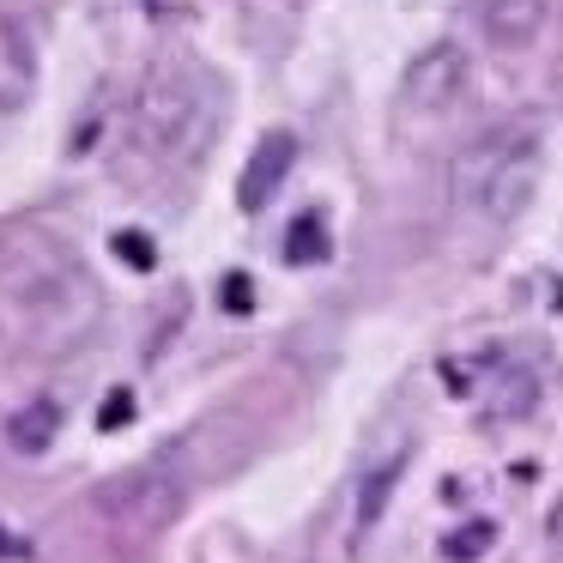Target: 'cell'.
<instances>
[{
  "instance_id": "6da1fadb",
  "label": "cell",
  "mask_w": 563,
  "mask_h": 563,
  "mask_svg": "<svg viewBox=\"0 0 563 563\" xmlns=\"http://www.w3.org/2000/svg\"><path fill=\"white\" fill-rule=\"evenodd\" d=\"M219 79L188 55H158L134 98V146L164 164H195L219 140Z\"/></svg>"
},
{
  "instance_id": "7a4b0ae2",
  "label": "cell",
  "mask_w": 563,
  "mask_h": 563,
  "mask_svg": "<svg viewBox=\"0 0 563 563\" xmlns=\"http://www.w3.org/2000/svg\"><path fill=\"white\" fill-rule=\"evenodd\" d=\"M539 134L521 122H497L478 140H466L461 158H454V200H461L473 219L509 224L533 207L539 195Z\"/></svg>"
},
{
  "instance_id": "3957f363",
  "label": "cell",
  "mask_w": 563,
  "mask_h": 563,
  "mask_svg": "<svg viewBox=\"0 0 563 563\" xmlns=\"http://www.w3.org/2000/svg\"><path fill=\"white\" fill-rule=\"evenodd\" d=\"M188 503V478L176 473V461H146L115 473L110 485L91 490V515L122 533H164Z\"/></svg>"
},
{
  "instance_id": "277c9868",
  "label": "cell",
  "mask_w": 563,
  "mask_h": 563,
  "mask_svg": "<svg viewBox=\"0 0 563 563\" xmlns=\"http://www.w3.org/2000/svg\"><path fill=\"white\" fill-rule=\"evenodd\" d=\"M466 79H473V62H466L461 43H430V49H418L412 62H406L400 103L418 110V115H437V110H449V103L466 91Z\"/></svg>"
},
{
  "instance_id": "5b68a950",
  "label": "cell",
  "mask_w": 563,
  "mask_h": 563,
  "mask_svg": "<svg viewBox=\"0 0 563 563\" xmlns=\"http://www.w3.org/2000/svg\"><path fill=\"white\" fill-rule=\"evenodd\" d=\"M291 164H297L291 128H267V134L255 140V152L243 158V176H236V207H243V212H261L273 195H279L285 176H291Z\"/></svg>"
},
{
  "instance_id": "8992f818",
  "label": "cell",
  "mask_w": 563,
  "mask_h": 563,
  "mask_svg": "<svg viewBox=\"0 0 563 563\" xmlns=\"http://www.w3.org/2000/svg\"><path fill=\"white\" fill-rule=\"evenodd\" d=\"M37 91V43L19 19H0V115L25 110Z\"/></svg>"
},
{
  "instance_id": "52a82bcc",
  "label": "cell",
  "mask_w": 563,
  "mask_h": 563,
  "mask_svg": "<svg viewBox=\"0 0 563 563\" xmlns=\"http://www.w3.org/2000/svg\"><path fill=\"white\" fill-rule=\"evenodd\" d=\"M478 31L497 49H527L545 31V0H478Z\"/></svg>"
},
{
  "instance_id": "ba28073f",
  "label": "cell",
  "mask_w": 563,
  "mask_h": 563,
  "mask_svg": "<svg viewBox=\"0 0 563 563\" xmlns=\"http://www.w3.org/2000/svg\"><path fill=\"white\" fill-rule=\"evenodd\" d=\"M406 461H412V449H394V454H382V461L364 473L357 503H352V539H369V533H376V521L388 515L394 490H400V478H406Z\"/></svg>"
},
{
  "instance_id": "9c48e42d",
  "label": "cell",
  "mask_w": 563,
  "mask_h": 563,
  "mask_svg": "<svg viewBox=\"0 0 563 563\" xmlns=\"http://www.w3.org/2000/svg\"><path fill=\"white\" fill-rule=\"evenodd\" d=\"M55 437H62V406L55 400H25L19 412H7V449L13 454H49Z\"/></svg>"
},
{
  "instance_id": "30bf717a",
  "label": "cell",
  "mask_w": 563,
  "mask_h": 563,
  "mask_svg": "<svg viewBox=\"0 0 563 563\" xmlns=\"http://www.w3.org/2000/svg\"><path fill=\"white\" fill-rule=\"evenodd\" d=\"M328 255H333V243H328V224H321V212L291 219V231H285V261H297V267H321Z\"/></svg>"
},
{
  "instance_id": "8fae6325",
  "label": "cell",
  "mask_w": 563,
  "mask_h": 563,
  "mask_svg": "<svg viewBox=\"0 0 563 563\" xmlns=\"http://www.w3.org/2000/svg\"><path fill=\"white\" fill-rule=\"evenodd\" d=\"M490 545H497V521H466V527H454V533L442 539V558L449 563H478Z\"/></svg>"
},
{
  "instance_id": "7c38bea8",
  "label": "cell",
  "mask_w": 563,
  "mask_h": 563,
  "mask_svg": "<svg viewBox=\"0 0 563 563\" xmlns=\"http://www.w3.org/2000/svg\"><path fill=\"white\" fill-rule=\"evenodd\" d=\"M110 249L122 255V267H134V273H152V261H158V243H152L146 231H115Z\"/></svg>"
},
{
  "instance_id": "4fadbf2b",
  "label": "cell",
  "mask_w": 563,
  "mask_h": 563,
  "mask_svg": "<svg viewBox=\"0 0 563 563\" xmlns=\"http://www.w3.org/2000/svg\"><path fill=\"white\" fill-rule=\"evenodd\" d=\"M219 303H224V316H249V309H255V279H249V273H224Z\"/></svg>"
},
{
  "instance_id": "5bb4252c",
  "label": "cell",
  "mask_w": 563,
  "mask_h": 563,
  "mask_svg": "<svg viewBox=\"0 0 563 563\" xmlns=\"http://www.w3.org/2000/svg\"><path fill=\"white\" fill-rule=\"evenodd\" d=\"M128 424H134V394L115 388L110 400L98 406V430H128Z\"/></svg>"
},
{
  "instance_id": "9a60e30c",
  "label": "cell",
  "mask_w": 563,
  "mask_h": 563,
  "mask_svg": "<svg viewBox=\"0 0 563 563\" xmlns=\"http://www.w3.org/2000/svg\"><path fill=\"white\" fill-rule=\"evenodd\" d=\"M146 7V19H158V25H176V19L195 13V0H140Z\"/></svg>"
},
{
  "instance_id": "2e32d148",
  "label": "cell",
  "mask_w": 563,
  "mask_h": 563,
  "mask_svg": "<svg viewBox=\"0 0 563 563\" xmlns=\"http://www.w3.org/2000/svg\"><path fill=\"white\" fill-rule=\"evenodd\" d=\"M545 533H551V545L563 551V497H558V509H551V521H545Z\"/></svg>"
},
{
  "instance_id": "e0dca14e",
  "label": "cell",
  "mask_w": 563,
  "mask_h": 563,
  "mask_svg": "<svg viewBox=\"0 0 563 563\" xmlns=\"http://www.w3.org/2000/svg\"><path fill=\"white\" fill-rule=\"evenodd\" d=\"M0 558H31V551H25V545H19V539H13V533H0Z\"/></svg>"
}]
</instances>
